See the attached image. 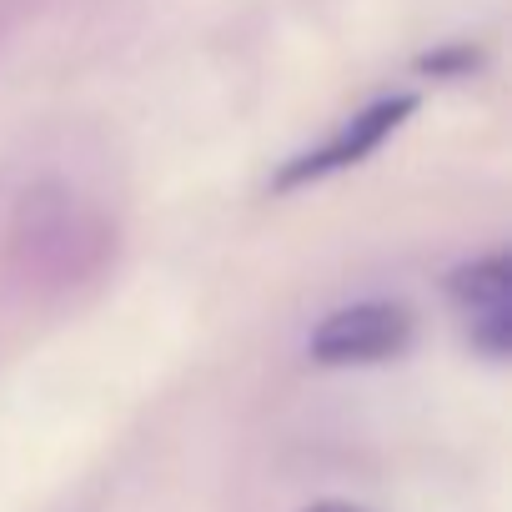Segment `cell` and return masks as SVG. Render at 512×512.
<instances>
[{"label":"cell","instance_id":"2","mask_svg":"<svg viewBox=\"0 0 512 512\" xmlns=\"http://www.w3.org/2000/svg\"><path fill=\"white\" fill-rule=\"evenodd\" d=\"M412 111H417V96H377V101L362 106L352 121H342L317 151L297 156V161L277 176V186H307V181H322V176H332V171H347V166L367 161Z\"/></svg>","mask_w":512,"mask_h":512},{"label":"cell","instance_id":"3","mask_svg":"<svg viewBox=\"0 0 512 512\" xmlns=\"http://www.w3.org/2000/svg\"><path fill=\"white\" fill-rule=\"evenodd\" d=\"M447 292H452L472 342L487 357H507V347H512V262L507 256H482V262L457 267Z\"/></svg>","mask_w":512,"mask_h":512},{"label":"cell","instance_id":"4","mask_svg":"<svg viewBox=\"0 0 512 512\" xmlns=\"http://www.w3.org/2000/svg\"><path fill=\"white\" fill-rule=\"evenodd\" d=\"M307 512H367V507H352V502H312Z\"/></svg>","mask_w":512,"mask_h":512},{"label":"cell","instance_id":"1","mask_svg":"<svg viewBox=\"0 0 512 512\" xmlns=\"http://www.w3.org/2000/svg\"><path fill=\"white\" fill-rule=\"evenodd\" d=\"M412 342V312L397 302H357L332 312L312 332V357L322 367H372Z\"/></svg>","mask_w":512,"mask_h":512}]
</instances>
